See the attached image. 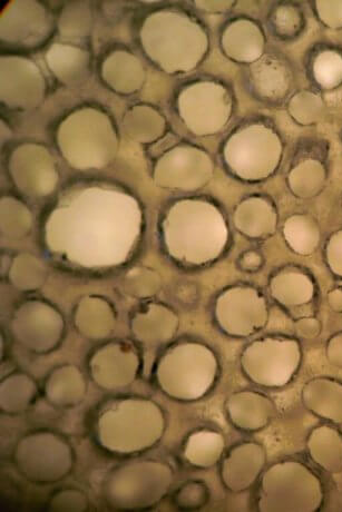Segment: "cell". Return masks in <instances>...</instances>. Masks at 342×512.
Returning <instances> with one entry per match:
<instances>
[{
    "mask_svg": "<svg viewBox=\"0 0 342 512\" xmlns=\"http://www.w3.org/2000/svg\"><path fill=\"white\" fill-rule=\"evenodd\" d=\"M325 498V486L314 470L299 460H282L263 471L258 508L263 512H317Z\"/></svg>",
    "mask_w": 342,
    "mask_h": 512,
    "instance_id": "cell-1",
    "label": "cell"
},
{
    "mask_svg": "<svg viewBox=\"0 0 342 512\" xmlns=\"http://www.w3.org/2000/svg\"><path fill=\"white\" fill-rule=\"evenodd\" d=\"M299 340L270 336L254 341L243 353V369L263 388H285L295 379L302 363Z\"/></svg>",
    "mask_w": 342,
    "mask_h": 512,
    "instance_id": "cell-2",
    "label": "cell"
},
{
    "mask_svg": "<svg viewBox=\"0 0 342 512\" xmlns=\"http://www.w3.org/2000/svg\"><path fill=\"white\" fill-rule=\"evenodd\" d=\"M228 329L247 337L265 328L269 322V304L265 295L253 288H240L228 295L224 303Z\"/></svg>",
    "mask_w": 342,
    "mask_h": 512,
    "instance_id": "cell-3",
    "label": "cell"
},
{
    "mask_svg": "<svg viewBox=\"0 0 342 512\" xmlns=\"http://www.w3.org/2000/svg\"><path fill=\"white\" fill-rule=\"evenodd\" d=\"M269 291L271 298L287 310L307 307L317 295L316 281L312 275L292 265L273 273Z\"/></svg>",
    "mask_w": 342,
    "mask_h": 512,
    "instance_id": "cell-4",
    "label": "cell"
},
{
    "mask_svg": "<svg viewBox=\"0 0 342 512\" xmlns=\"http://www.w3.org/2000/svg\"><path fill=\"white\" fill-rule=\"evenodd\" d=\"M301 400L312 415L331 425H342V382L319 377L308 381L301 391Z\"/></svg>",
    "mask_w": 342,
    "mask_h": 512,
    "instance_id": "cell-5",
    "label": "cell"
},
{
    "mask_svg": "<svg viewBox=\"0 0 342 512\" xmlns=\"http://www.w3.org/2000/svg\"><path fill=\"white\" fill-rule=\"evenodd\" d=\"M231 410L237 425L250 431L265 429L277 415L275 401L259 392L240 393L233 399Z\"/></svg>",
    "mask_w": 342,
    "mask_h": 512,
    "instance_id": "cell-6",
    "label": "cell"
},
{
    "mask_svg": "<svg viewBox=\"0 0 342 512\" xmlns=\"http://www.w3.org/2000/svg\"><path fill=\"white\" fill-rule=\"evenodd\" d=\"M308 455L315 464L329 472L342 471V432L334 425H322L312 429L307 439Z\"/></svg>",
    "mask_w": 342,
    "mask_h": 512,
    "instance_id": "cell-7",
    "label": "cell"
},
{
    "mask_svg": "<svg viewBox=\"0 0 342 512\" xmlns=\"http://www.w3.org/2000/svg\"><path fill=\"white\" fill-rule=\"evenodd\" d=\"M267 464V452L259 443L237 449L228 464V480L233 488L247 489L254 484Z\"/></svg>",
    "mask_w": 342,
    "mask_h": 512,
    "instance_id": "cell-8",
    "label": "cell"
},
{
    "mask_svg": "<svg viewBox=\"0 0 342 512\" xmlns=\"http://www.w3.org/2000/svg\"><path fill=\"white\" fill-rule=\"evenodd\" d=\"M283 236L289 248L302 256L314 253L321 238L318 223L305 214L290 216L283 224Z\"/></svg>",
    "mask_w": 342,
    "mask_h": 512,
    "instance_id": "cell-9",
    "label": "cell"
},
{
    "mask_svg": "<svg viewBox=\"0 0 342 512\" xmlns=\"http://www.w3.org/2000/svg\"><path fill=\"white\" fill-rule=\"evenodd\" d=\"M325 165L309 159L297 164L288 174V185L293 194L301 199L314 198L326 185Z\"/></svg>",
    "mask_w": 342,
    "mask_h": 512,
    "instance_id": "cell-10",
    "label": "cell"
},
{
    "mask_svg": "<svg viewBox=\"0 0 342 512\" xmlns=\"http://www.w3.org/2000/svg\"><path fill=\"white\" fill-rule=\"evenodd\" d=\"M325 258L331 273L342 279V230L330 236L326 245Z\"/></svg>",
    "mask_w": 342,
    "mask_h": 512,
    "instance_id": "cell-11",
    "label": "cell"
},
{
    "mask_svg": "<svg viewBox=\"0 0 342 512\" xmlns=\"http://www.w3.org/2000/svg\"><path fill=\"white\" fill-rule=\"evenodd\" d=\"M321 329V322L315 317L300 318L295 322L296 334L302 339L310 340L319 337Z\"/></svg>",
    "mask_w": 342,
    "mask_h": 512,
    "instance_id": "cell-12",
    "label": "cell"
},
{
    "mask_svg": "<svg viewBox=\"0 0 342 512\" xmlns=\"http://www.w3.org/2000/svg\"><path fill=\"white\" fill-rule=\"evenodd\" d=\"M326 356L332 366L342 369V331L328 340Z\"/></svg>",
    "mask_w": 342,
    "mask_h": 512,
    "instance_id": "cell-13",
    "label": "cell"
},
{
    "mask_svg": "<svg viewBox=\"0 0 342 512\" xmlns=\"http://www.w3.org/2000/svg\"><path fill=\"white\" fill-rule=\"evenodd\" d=\"M327 302L332 311L342 313V288L331 290L327 295Z\"/></svg>",
    "mask_w": 342,
    "mask_h": 512,
    "instance_id": "cell-14",
    "label": "cell"
}]
</instances>
